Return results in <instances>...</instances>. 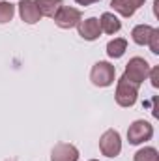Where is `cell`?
<instances>
[{
    "instance_id": "cell-4",
    "label": "cell",
    "mask_w": 159,
    "mask_h": 161,
    "mask_svg": "<svg viewBox=\"0 0 159 161\" xmlns=\"http://www.w3.org/2000/svg\"><path fill=\"white\" fill-rule=\"evenodd\" d=\"M154 137V125L146 120H135L127 129V141L129 144H142Z\"/></svg>"
},
{
    "instance_id": "cell-6",
    "label": "cell",
    "mask_w": 159,
    "mask_h": 161,
    "mask_svg": "<svg viewBox=\"0 0 159 161\" xmlns=\"http://www.w3.org/2000/svg\"><path fill=\"white\" fill-rule=\"evenodd\" d=\"M99 150L107 158H116L122 152V139L116 129H107L99 139Z\"/></svg>"
},
{
    "instance_id": "cell-13",
    "label": "cell",
    "mask_w": 159,
    "mask_h": 161,
    "mask_svg": "<svg viewBox=\"0 0 159 161\" xmlns=\"http://www.w3.org/2000/svg\"><path fill=\"white\" fill-rule=\"evenodd\" d=\"M154 32V26L150 25H137L133 30H131V38L137 45H148V40Z\"/></svg>"
},
{
    "instance_id": "cell-14",
    "label": "cell",
    "mask_w": 159,
    "mask_h": 161,
    "mask_svg": "<svg viewBox=\"0 0 159 161\" xmlns=\"http://www.w3.org/2000/svg\"><path fill=\"white\" fill-rule=\"evenodd\" d=\"M125 51H127V40L123 38H114L107 43V54L111 58H122Z\"/></svg>"
},
{
    "instance_id": "cell-21",
    "label": "cell",
    "mask_w": 159,
    "mask_h": 161,
    "mask_svg": "<svg viewBox=\"0 0 159 161\" xmlns=\"http://www.w3.org/2000/svg\"><path fill=\"white\" fill-rule=\"evenodd\" d=\"M90 161H99V159H90Z\"/></svg>"
},
{
    "instance_id": "cell-10",
    "label": "cell",
    "mask_w": 159,
    "mask_h": 161,
    "mask_svg": "<svg viewBox=\"0 0 159 161\" xmlns=\"http://www.w3.org/2000/svg\"><path fill=\"white\" fill-rule=\"evenodd\" d=\"M144 2L146 0H111V8L122 17H131L140 6H144Z\"/></svg>"
},
{
    "instance_id": "cell-20",
    "label": "cell",
    "mask_w": 159,
    "mask_h": 161,
    "mask_svg": "<svg viewBox=\"0 0 159 161\" xmlns=\"http://www.w3.org/2000/svg\"><path fill=\"white\" fill-rule=\"evenodd\" d=\"M4 161H17L15 158H8V159H4Z\"/></svg>"
},
{
    "instance_id": "cell-12",
    "label": "cell",
    "mask_w": 159,
    "mask_h": 161,
    "mask_svg": "<svg viewBox=\"0 0 159 161\" xmlns=\"http://www.w3.org/2000/svg\"><path fill=\"white\" fill-rule=\"evenodd\" d=\"M34 2L40 9L41 17H54L56 11L60 9V6H64L62 0H34Z\"/></svg>"
},
{
    "instance_id": "cell-5",
    "label": "cell",
    "mask_w": 159,
    "mask_h": 161,
    "mask_svg": "<svg viewBox=\"0 0 159 161\" xmlns=\"http://www.w3.org/2000/svg\"><path fill=\"white\" fill-rule=\"evenodd\" d=\"M56 26L58 28H64V30H69L73 26H77L80 21H82V15L77 8L73 6H60V9L56 11V15L52 17Z\"/></svg>"
},
{
    "instance_id": "cell-17",
    "label": "cell",
    "mask_w": 159,
    "mask_h": 161,
    "mask_svg": "<svg viewBox=\"0 0 159 161\" xmlns=\"http://www.w3.org/2000/svg\"><path fill=\"white\" fill-rule=\"evenodd\" d=\"M148 45H150V51L154 54H159V28H154V32L148 40Z\"/></svg>"
},
{
    "instance_id": "cell-18",
    "label": "cell",
    "mask_w": 159,
    "mask_h": 161,
    "mask_svg": "<svg viewBox=\"0 0 159 161\" xmlns=\"http://www.w3.org/2000/svg\"><path fill=\"white\" fill-rule=\"evenodd\" d=\"M150 80H152V86L159 88V68H150Z\"/></svg>"
},
{
    "instance_id": "cell-7",
    "label": "cell",
    "mask_w": 159,
    "mask_h": 161,
    "mask_svg": "<svg viewBox=\"0 0 159 161\" xmlns=\"http://www.w3.org/2000/svg\"><path fill=\"white\" fill-rule=\"evenodd\" d=\"M77 30H79V36L86 41H96L101 36V26H99V19L96 17H90V19H84L77 25Z\"/></svg>"
},
{
    "instance_id": "cell-1",
    "label": "cell",
    "mask_w": 159,
    "mask_h": 161,
    "mask_svg": "<svg viewBox=\"0 0 159 161\" xmlns=\"http://www.w3.org/2000/svg\"><path fill=\"white\" fill-rule=\"evenodd\" d=\"M116 79V68L111 64V62H105V60H99L92 66V71H90V80L94 86H99V88H107L111 86Z\"/></svg>"
},
{
    "instance_id": "cell-9",
    "label": "cell",
    "mask_w": 159,
    "mask_h": 161,
    "mask_svg": "<svg viewBox=\"0 0 159 161\" xmlns=\"http://www.w3.org/2000/svg\"><path fill=\"white\" fill-rule=\"evenodd\" d=\"M19 15L26 25H36L41 19V13L34 0H21L19 2Z\"/></svg>"
},
{
    "instance_id": "cell-8",
    "label": "cell",
    "mask_w": 159,
    "mask_h": 161,
    "mask_svg": "<svg viewBox=\"0 0 159 161\" xmlns=\"http://www.w3.org/2000/svg\"><path fill=\"white\" fill-rule=\"evenodd\" d=\"M79 159V150L77 146L69 142H58L54 144L51 152V161H77Z\"/></svg>"
},
{
    "instance_id": "cell-11",
    "label": "cell",
    "mask_w": 159,
    "mask_h": 161,
    "mask_svg": "<svg viewBox=\"0 0 159 161\" xmlns=\"http://www.w3.org/2000/svg\"><path fill=\"white\" fill-rule=\"evenodd\" d=\"M99 26H101V32H105V34H116V32H120V28H122V23H120V19L114 13L105 11L99 17Z\"/></svg>"
},
{
    "instance_id": "cell-3",
    "label": "cell",
    "mask_w": 159,
    "mask_h": 161,
    "mask_svg": "<svg viewBox=\"0 0 159 161\" xmlns=\"http://www.w3.org/2000/svg\"><path fill=\"white\" fill-rule=\"evenodd\" d=\"M137 97H139V86L129 82L127 79L120 77L118 84H116V94H114V99L120 107H133L137 103Z\"/></svg>"
},
{
    "instance_id": "cell-2",
    "label": "cell",
    "mask_w": 159,
    "mask_h": 161,
    "mask_svg": "<svg viewBox=\"0 0 159 161\" xmlns=\"http://www.w3.org/2000/svg\"><path fill=\"white\" fill-rule=\"evenodd\" d=\"M148 75H150V64L144 58H140V56H133L125 64V71H123L122 77L139 86V84H142L148 79Z\"/></svg>"
},
{
    "instance_id": "cell-19",
    "label": "cell",
    "mask_w": 159,
    "mask_h": 161,
    "mask_svg": "<svg viewBox=\"0 0 159 161\" xmlns=\"http://www.w3.org/2000/svg\"><path fill=\"white\" fill-rule=\"evenodd\" d=\"M79 6H90V4H96V2H99V0H75Z\"/></svg>"
},
{
    "instance_id": "cell-16",
    "label": "cell",
    "mask_w": 159,
    "mask_h": 161,
    "mask_svg": "<svg viewBox=\"0 0 159 161\" xmlns=\"http://www.w3.org/2000/svg\"><path fill=\"white\" fill-rule=\"evenodd\" d=\"M13 15H15V6L8 0H2L0 2V25L9 23L13 19Z\"/></svg>"
},
{
    "instance_id": "cell-15",
    "label": "cell",
    "mask_w": 159,
    "mask_h": 161,
    "mask_svg": "<svg viewBox=\"0 0 159 161\" xmlns=\"http://www.w3.org/2000/svg\"><path fill=\"white\" fill-rule=\"evenodd\" d=\"M133 161H159V154H157L156 148L146 146V148H140V150L133 156Z\"/></svg>"
}]
</instances>
